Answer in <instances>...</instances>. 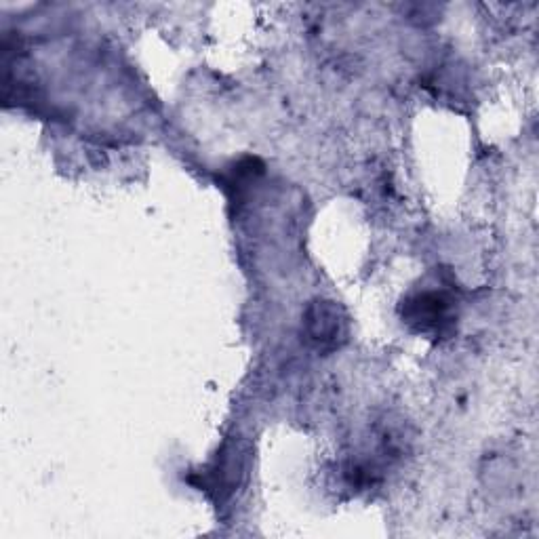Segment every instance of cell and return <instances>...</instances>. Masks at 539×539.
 <instances>
[{
  "mask_svg": "<svg viewBox=\"0 0 539 539\" xmlns=\"http://www.w3.org/2000/svg\"><path fill=\"white\" fill-rule=\"evenodd\" d=\"M451 302L441 293H422L409 306V323H415L422 331L441 329L449 318Z\"/></svg>",
  "mask_w": 539,
  "mask_h": 539,
  "instance_id": "2",
  "label": "cell"
},
{
  "mask_svg": "<svg viewBox=\"0 0 539 539\" xmlns=\"http://www.w3.org/2000/svg\"><path fill=\"white\" fill-rule=\"evenodd\" d=\"M346 323L339 316V308L331 302H318L308 310V333L321 346L335 344L344 335Z\"/></svg>",
  "mask_w": 539,
  "mask_h": 539,
  "instance_id": "1",
  "label": "cell"
}]
</instances>
